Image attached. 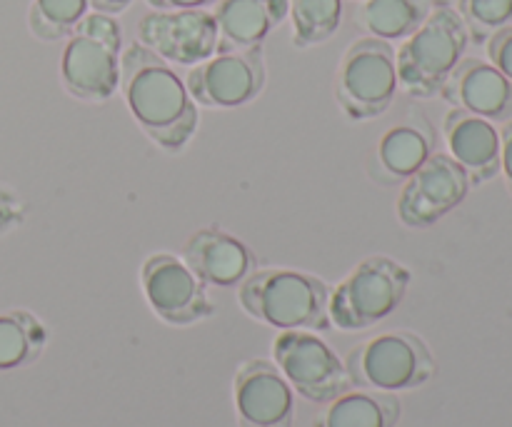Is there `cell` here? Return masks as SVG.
I'll return each mask as SVG.
<instances>
[{"instance_id": "15", "label": "cell", "mask_w": 512, "mask_h": 427, "mask_svg": "<svg viewBox=\"0 0 512 427\" xmlns=\"http://www.w3.org/2000/svg\"><path fill=\"white\" fill-rule=\"evenodd\" d=\"M453 108L480 115L490 123L512 120V80L493 63L480 58H463L440 90Z\"/></svg>"}, {"instance_id": "18", "label": "cell", "mask_w": 512, "mask_h": 427, "mask_svg": "<svg viewBox=\"0 0 512 427\" xmlns=\"http://www.w3.org/2000/svg\"><path fill=\"white\" fill-rule=\"evenodd\" d=\"M435 140L433 125L420 113L393 125L375 145L370 173L380 185L405 183L435 153Z\"/></svg>"}, {"instance_id": "3", "label": "cell", "mask_w": 512, "mask_h": 427, "mask_svg": "<svg viewBox=\"0 0 512 427\" xmlns=\"http://www.w3.org/2000/svg\"><path fill=\"white\" fill-rule=\"evenodd\" d=\"M470 33L450 5H435L425 23L395 53L398 83L413 98H435L463 60Z\"/></svg>"}, {"instance_id": "2", "label": "cell", "mask_w": 512, "mask_h": 427, "mask_svg": "<svg viewBox=\"0 0 512 427\" xmlns=\"http://www.w3.org/2000/svg\"><path fill=\"white\" fill-rule=\"evenodd\" d=\"M238 303L258 323L278 330L328 333L330 285L300 270H255L238 288Z\"/></svg>"}, {"instance_id": "13", "label": "cell", "mask_w": 512, "mask_h": 427, "mask_svg": "<svg viewBox=\"0 0 512 427\" xmlns=\"http://www.w3.org/2000/svg\"><path fill=\"white\" fill-rule=\"evenodd\" d=\"M238 427H293L295 390L270 360H248L233 383Z\"/></svg>"}, {"instance_id": "10", "label": "cell", "mask_w": 512, "mask_h": 427, "mask_svg": "<svg viewBox=\"0 0 512 427\" xmlns=\"http://www.w3.org/2000/svg\"><path fill=\"white\" fill-rule=\"evenodd\" d=\"M470 178L448 153H433L403 183L398 195V220L405 228L425 230L453 213L470 193Z\"/></svg>"}, {"instance_id": "12", "label": "cell", "mask_w": 512, "mask_h": 427, "mask_svg": "<svg viewBox=\"0 0 512 427\" xmlns=\"http://www.w3.org/2000/svg\"><path fill=\"white\" fill-rule=\"evenodd\" d=\"M140 285L150 310L168 325L185 328L215 313V305L210 303L198 275L183 263V258L170 253H155L145 260Z\"/></svg>"}, {"instance_id": "26", "label": "cell", "mask_w": 512, "mask_h": 427, "mask_svg": "<svg viewBox=\"0 0 512 427\" xmlns=\"http://www.w3.org/2000/svg\"><path fill=\"white\" fill-rule=\"evenodd\" d=\"M500 170L505 173L512 193V120H508L500 133Z\"/></svg>"}, {"instance_id": "23", "label": "cell", "mask_w": 512, "mask_h": 427, "mask_svg": "<svg viewBox=\"0 0 512 427\" xmlns=\"http://www.w3.org/2000/svg\"><path fill=\"white\" fill-rule=\"evenodd\" d=\"M90 0H33L28 13L30 33L45 43L68 38L88 15Z\"/></svg>"}, {"instance_id": "27", "label": "cell", "mask_w": 512, "mask_h": 427, "mask_svg": "<svg viewBox=\"0 0 512 427\" xmlns=\"http://www.w3.org/2000/svg\"><path fill=\"white\" fill-rule=\"evenodd\" d=\"M218 0H148L153 10H195V8H210Z\"/></svg>"}, {"instance_id": "1", "label": "cell", "mask_w": 512, "mask_h": 427, "mask_svg": "<svg viewBox=\"0 0 512 427\" xmlns=\"http://www.w3.org/2000/svg\"><path fill=\"white\" fill-rule=\"evenodd\" d=\"M120 93L140 130L165 153H180L198 130V105L185 80L138 40L120 53Z\"/></svg>"}, {"instance_id": "19", "label": "cell", "mask_w": 512, "mask_h": 427, "mask_svg": "<svg viewBox=\"0 0 512 427\" xmlns=\"http://www.w3.org/2000/svg\"><path fill=\"white\" fill-rule=\"evenodd\" d=\"M400 413L403 408L395 393L350 388L325 405L313 427H395Z\"/></svg>"}, {"instance_id": "28", "label": "cell", "mask_w": 512, "mask_h": 427, "mask_svg": "<svg viewBox=\"0 0 512 427\" xmlns=\"http://www.w3.org/2000/svg\"><path fill=\"white\" fill-rule=\"evenodd\" d=\"M130 3H133V0H90V8H93L95 13L118 15L123 13Z\"/></svg>"}, {"instance_id": "20", "label": "cell", "mask_w": 512, "mask_h": 427, "mask_svg": "<svg viewBox=\"0 0 512 427\" xmlns=\"http://www.w3.org/2000/svg\"><path fill=\"white\" fill-rule=\"evenodd\" d=\"M433 0H363L355 8V25L380 40H405L433 13Z\"/></svg>"}, {"instance_id": "9", "label": "cell", "mask_w": 512, "mask_h": 427, "mask_svg": "<svg viewBox=\"0 0 512 427\" xmlns=\"http://www.w3.org/2000/svg\"><path fill=\"white\" fill-rule=\"evenodd\" d=\"M265 55L263 48L215 53L213 58L193 65L185 75L190 98L205 108H243L253 103L265 88Z\"/></svg>"}, {"instance_id": "5", "label": "cell", "mask_w": 512, "mask_h": 427, "mask_svg": "<svg viewBox=\"0 0 512 427\" xmlns=\"http://www.w3.org/2000/svg\"><path fill=\"white\" fill-rule=\"evenodd\" d=\"M345 370L353 388L403 393L428 385L438 365L420 335L393 330L355 345L345 358Z\"/></svg>"}, {"instance_id": "25", "label": "cell", "mask_w": 512, "mask_h": 427, "mask_svg": "<svg viewBox=\"0 0 512 427\" xmlns=\"http://www.w3.org/2000/svg\"><path fill=\"white\" fill-rule=\"evenodd\" d=\"M488 58L505 78L512 80V25L495 30L488 38Z\"/></svg>"}, {"instance_id": "14", "label": "cell", "mask_w": 512, "mask_h": 427, "mask_svg": "<svg viewBox=\"0 0 512 427\" xmlns=\"http://www.w3.org/2000/svg\"><path fill=\"white\" fill-rule=\"evenodd\" d=\"M183 263L198 275L200 283L213 288H240L243 280L258 270L253 250L218 225L190 235L183 248Z\"/></svg>"}, {"instance_id": "17", "label": "cell", "mask_w": 512, "mask_h": 427, "mask_svg": "<svg viewBox=\"0 0 512 427\" xmlns=\"http://www.w3.org/2000/svg\"><path fill=\"white\" fill-rule=\"evenodd\" d=\"M288 0H218L210 10L218 25V50L263 48L265 38L288 18Z\"/></svg>"}, {"instance_id": "4", "label": "cell", "mask_w": 512, "mask_h": 427, "mask_svg": "<svg viewBox=\"0 0 512 427\" xmlns=\"http://www.w3.org/2000/svg\"><path fill=\"white\" fill-rule=\"evenodd\" d=\"M123 30L115 15L88 13L68 35L60 55V80L73 98L105 103L120 90Z\"/></svg>"}, {"instance_id": "22", "label": "cell", "mask_w": 512, "mask_h": 427, "mask_svg": "<svg viewBox=\"0 0 512 427\" xmlns=\"http://www.w3.org/2000/svg\"><path fill=\"white\" fill-rule=\"evenodd\" d=\"M295 48H313L333 38L343 20V0H288Z\"/></svg>"}, {"instance_id": "16", "label": "cell", "mask_w": 512, "mask_h": 427, "mask_svg": "<svg viewBox=\"0 0 512 427\" xmlns=\"http://www.w3.org/2000/svg\"><path fill=\"white\" fill-rule=\"evenodd\" d=\"M445 140L450 158L468 173L473 188L500 173V133L490 120L453 108L445 115Z\"/></svg>"}, {"instance_id": "21", "label": "cell", "mask_w": 512, "mask_h": 427, "mask_svg": "<svg viewBox=\"0 0 512 427\" xmlns=\"http://www.w3.org/2000/svg\"><path fill=\"white\" fill-rule=\"evenodd\" d=\"M48 333L28 310L0 313V373L33 365L43 355Z\"/></svg>"}, {"instance_id": "8", "label": "cell", "mask_w": 512, "mask_h": 427, "mask_svg": "<svg viewBox=\"0 0 512 427\" xmlns=\"http://www.w3.org/2000/svg\"><path fill=\"white\" fill-rule=\"evenodd\" d=\"M273 363L308 403L328 405L353 388L345 360L310 330H283L273 343Z\"/></svg>"}, {"instance_id": "11", "label": "cell", "mask_w": 512, "mask_h": 427, "mask_svg": "<svg viewBox=\"0 0 512 427\" xmlns=\"http://www.w3.org/2000/svg\"><path fill=\"white\" fill-rule=\"evenodd\" d=\"M138 43L170 65H193L213 58L218 50V25L208 8L153 10L138 23Z\"/></svg>"}, {"instance_id": "7", "label": "cell", "mask_w": 512, "mask_h": 427, "mask_svg": "<svg viewBox=\"0 0 512 427\" xmlns=\"http://www.w3.org/2000/svg\"><path fill=\"white\" fill-rule=\"evenodd\" d=\"M398 90L393 43L365 35L348 45L335 75V98L350 120L380 118Z\"/></svg>"}, {"instance_id": "6", "label": "cell", "mask_w": 512, "mask_h": 427, "mask_svg": "<svg viewBox=\"0 0 512 427\" xmlns=\"http://www.w3.org/2000/svg\"><path fill=\"white\" fill-rule=\"evenodd\" d=\"M410 270L388 255H370L330 290V323L355 333L383 323L400 308L410 285Z\"/></svg>"}, {"instance_id": "24", "label": "cell", "mask_w": 512, "mask_h": 427, "mask_svg": "<svg viewBox=\"0 0 512 427\" xmlns=\"http://www.w3.org/2000/svg\"><path fill=\"white\" fill-rule=\"evenodd\" d=\"M458 13L468 33L485 43L495 30L512 25V0H458Z\"/></svg>"}]
</instances>
